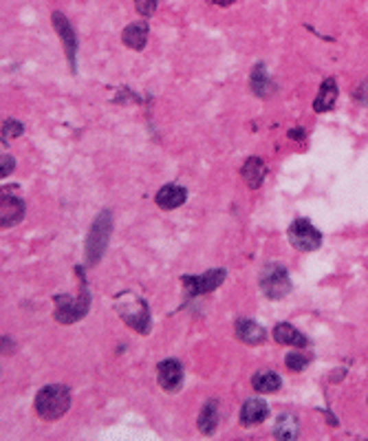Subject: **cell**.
Listing matches in <instances>:
<instances>
[{"mask_svg":"<svg viewBox=\"0 0 368 441\" xmlns=\"http://www.w3.org/2000/svg\"><path fill=\"white\" fill-rule=\"evenodd\" d=\"M251 384H254V388L258 393H276L280 388V377L273 371H260L254 375Z\"/></svg>","mask_w":368,"mask_h":441,"instance_id":"19","label":"cell"},{"mask_svg":"<svg viewBox=\"0 0 368 441\" xmlns=\"http://www.w3.org/2000/svg\"><path fill=\"white\" fill-rule=\"evenodd\" d=\"M187 199V190L181 185H163L159 192H157V205L163 210H174L179 205H183Z\"/></svg>","mask_w":368,"mask_h":441,"instance_id":"10","label":"cell"},{"mask_svg":"<svg viewBox=\"0 0 368 441\" xmlns=\"http://www.w3.org/2000/svg\"><path fill=\"white\" fill-rule=\"evenodd\" d=\"M69 406H71V393H69V388L62 384L45 386L36 395V413L42 419H47V422L60 419L69 411Z\"/></svg>","mask_w":368,"mask_h":441,"instance_id":"1","label":"cell"},{"mask_svg":"<svg viewBox=\"0 0 368 441\" xmlns=\"http://www.w3.org/2000/svg\"><path fill=\"white\" fill-rule=\"evenodd\" d=\"M111 225H113L111 212H102L95 218V223H93L89 240H87V258L91 265H95V262L104 256V249H106L108 236H111Z\"/></svg>","mask_w":368,"mask_h":441,"instance_id":"3","label":"cell"},{"mask_svg":"<svg viewBox=\"0 0 368 441\" xmlns=\"http://www.w3.org/2000/svg\"><path fill=\"white\" fill-rule=\"evenodd\" d=\"M218 426V402L216 400H209L201 415H198V430H201L203 435H212Z\"/></svg>","mask_w":368,"mask_h":441,"instance_id":"17","label":"cell"},{"mask_svg":"<svg viewBox=\"0 0 368 441\" xmlns=\"http://www.w3.org/2000/svg\"><path fill=\"white\" fill-rule=\"evenodd\" d=\"M122 40L126 47H130L135 51H141L146 47V42H148V25L146 23H133L124 29L122 34Z\"/></svg>","mask_w":368,"mask_h":441,"instance_id":"12","label":"cell"},{"mask_svg":"<svg viewBox=\"0 0 368 441\" xmlns=\"http://www.w3.org/2000/svg\"><path fill=\"white\" fill-rule=\"evenodd\" d=\"M260 289L271 300L285 298L291 291V280H289L287 269L282 267L280 262H269L260 274Z\"/></svg>","mask_w":368,"mask_h":441,"instance_id":"2","label":"cell"},{"mask_svg":"<svg viewBox=\"0 0 368 441\" xmlns=\"http://www.w3.org/2000/svg\"><path fill=\"white\" fill-rule=\"evenodd\" d=\"M223 280H225V269H209L203 276H183V285L192 296H196V293L214 291Z\"/></svg>","mask_w":368,"mask_h":441,"instance_id":"5","label":"cell"},{"mask_svg":"<svg viewBox=\"0 0 368 441\" xmlns=\"http://www.w3.org/2000/svg\"><path fill=\"white\" fill-rule=\"evenodd\" d=\"M135 7H137V12H139V16L143 18H148L154 14V9H157V0H135Z\"/></svg>","mask_w":368,"mask_h":441,"instance_id":"22","label":"cell"},{"mask_svg":"<svg viewBox=\"0 0 368 441\" xmlns=\"http://www.w3.org/2000/svg\"><path fill=\"white\" fill-rule=\"evenodd\" d=\"M14 170V159L12 157H3V166H0V174L9 177V172Z\"/></svg>","mask_w":368,"mask_h":441,"instance_id":"23","label":"cell"},{"mask_svg":"<svg viewBox=\"0 0 368 441\" xmlns=\"http://www.w3.org/2000/svg\"><path fill=\"white\" fill-rule=\"evenodd\" d=\"M298 430H300L298 417L291 415V413H282L278 417L276 426H273V435H276L278 439H282V441H291V439L298 437Z\"/></svg>","mask_w":368,"mask_h":441,"instance_id":"16","label":"cell"},{"mask_svg":"<svg viewBox=\"0 0 368 441\" xmlns=\"http://www.w3.org/2000/svg\"><path fill=\"white\" fill-rule=\"evenodd\" d=\"M289 243L300 251H313L322 245V234L313 227L311 220L298 218L289 227Z\"/></svg>","mask_w":368,"mask_h":441,"instance_id":"4","label":"cell"},{"mask_svg":"<svg viewBox=\"0 0 368 441\" xmlns=\"http://www.w3.org/2000/svg\"><path fill=\"white\" fill-rule=\"evenodd\" d=\"M269 415L267 404L258 400V397H251L243 404V411H240V424L243 426H256L260 422H265Z\"/></svg>","mask_w":368,"mask_h":441,"instance_id":"8","label":"cell"},{"mask_svg":"<svg viewBox=\"0 0 368 441\" xmlns=\"http://www.w3.org/2000/svg\"><path fill=\"white\" fill-rule=\"evenodd\" d=\"M207 3H212V5H218V7H227V5H232L234 0H207Z\"/></svg>","mask_w":368,"mask_h":441,"instance_id":"24","label":"cell"},{"mask_svg":"<svg viewBox=\"0 0 368 441\" xmlns=\"http://www.w3.org/2000/svg\"><path fill=\"white\" fill-rule=\"evenodd\" d=\"M159 386L168 393H174L183 384V366L179 360H165L159 364Z\"/></svg>","mask_w":368,"mask_h":441,"instance_id":"7","label":"cell"},{"mask_svg":"<svg viewBox=\"0 0 368 441\" xmlns=\"http://www.w3.org/2000/svg\"><path fill=\"white\" fill-rule=\"evenodd\" d=\"M273 340L278 344H287V346H307V338H304V333H300L293 324H287V322H280L273 327Z\"/></svg>","mask_w":368,"mask_h":441,"instance_id":"11","label":"cell"},{"mask_svg":"<svg viewBox=\"0 0 368 441\" xmlns=\"http://www.w3.org/2000/svg\"><path fill=\"white\" fill-rule=\"evenodd\" d=\"M54 27L58 31V36L62 40V45H65V51H67V58L71 62V69L76 71V54H78V38H76V31L69 25V20L65 18V14L56 12L54 16Z\"/></svg>","mask_w":368,"mask_h":441,"instance_id":"6","label":"cell"},{"mask_svg":"<svg viewBox=\"0 0 368 441\" xmlns=\"http://www.w3.org/2000/svg\"><path fill=\"white\" fill-rule=\"evenodd\" d=\"M249 87H251V91H254L258 98H267L269 93H271L273 84L267 78L265 65H256L254 67V71H251V78H249Z\"/></svg>","mask_w":368,"mask_h":441,"instance_id":"18","label":"cell"},{"mask_svg":"<svg viewBox=\"0 0 368 441\" xmlns=\"http://www.w3.org/2000/svg\"><path fill=\"white\" fill-rule=\"evenodd\" d=\"M23 131H25V126L20 122H16V120L5 122V126H3V142H9L12 137H16V135H23Z\"/></svg>","mask_w":368,"mask_h":441,"instance_id":"21","label":"cell"},{"mask_svg":"<svg viewBox=\"0 0 368 441\" xmlns=\"http://www.w3.org/2000/svg\"><path fill=\"white\" fill-rule=\"evenodd\" d=\"M285 364H287L289 371H296L298 373V371H304V366L309 364V360L304 358L302 353H289L287 358H285Z\"/></svg>","mask_w":368,"mask_h":441,"instance_id":"20","label":"cell"},{"mask_svg":"<svg viewBox=\"0 0 368 441\" xmlns=\"http://www.w3.org/2000/svg\"><path fill=\"white\" fill-rule=\"evenodd\" d=\"M23 216H25V203L20 201V199L3 192V227L16 225Z\"/></svg>","mask_w":368,"mask_h":441,"instance_id":"14","label":"cell"},{"mask_svg":"<svg viewBox=\"0 0 368 441\" xmlns=\"http://www.w3.org/2000/svg\"><path fill=\"white\" fill-rule=\"evenodd\" d=\"M267 174V163L260 159V157H251L243 166V179L249 188H258Z\"/></svg>","mask_w":368,"mask_h":441,"instance_id":"15","label":"cell"},{"mask_svg":"<svg viewBox=\"0 0 368 441\" xmlns=\"http://www.w3.org/2000/svg\"><path fill=\"white\" fill-rule=\"evenodd\" d=\"M236 335H238V340L245 342V344H260V342H265L267 331L262 329L258 322H254V320L240 318L236 322Z\"/></svg>","mask_w":368,"mask_h":441,"instance_id":"9","label":"cell"},{"mask_svg":"<svg viewBox=\"0 0 368 441\" xmlns=\"http://www.w3.org/2000/svg\"><path fill=\"white\" fill-rule=\"evenodd\" d=\"M335 100H338V84H335L333 78H329V80L322 82V87H320L318 98H315L313 109L318 111V113H327V111H331L335 106Z\"/></svg>","mask_w":368,"mask_h":441,"instance_id":"13","label":"cell"}]
</instances>
